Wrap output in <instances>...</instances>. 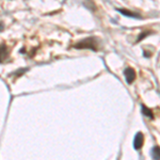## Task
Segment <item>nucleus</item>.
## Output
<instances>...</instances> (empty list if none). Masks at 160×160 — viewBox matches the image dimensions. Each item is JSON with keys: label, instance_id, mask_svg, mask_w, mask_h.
Listing matches in <instances>:
<instances>
[{"label": "nucleus", "instance_id": "1", "mask_svg": "<svg viewBox=\"0 0 160 160\" xmlns=\"http://www.w3.org/2000/svg\"><path fill=\"white\" fill-rule=\"evenodd\" d=\"M75 47L78 49L90 48V49H93V50H96V41H95L94 38H86V40L79 42L77 45H75Z\"/></svg>", "mask_w": 160, "mask_h": 160}, {"label": "nucleus", "instance_id": "2", "mask_svg": "<svg viewBox=\"0 0 160 160\" xmlns=\"http://www.w3.org/2000/svg\"><path fill=\"white\" fill-rule=\"evenodd\" d=\"M124 75L126 77V81L127 83H132V82L136 80V77H137V74H136V71L131 67H127V69H125L124 72Z\"/></svg>", "mask_w": 160, "mask_h": 160}, {"label": "nucleus", "instance_id": "3", "mask_svg": "<svg viewBox=\"0 0 160 160\" xmlns=\"http://www.w3.org/2000/svg\"><path fill=\"white\" fill-rule=\"evenodd\" d=\"M143 143H144V137H143L142 132H138L136 135L135 141H133V146H135L136 150H140V148L143 146Z\"/></svg>", "mask_w": 160, "mask_h": 160}, {"label": "nucleus", "instance_id": "4", "mask_svg": "<svg viewBox=\"0 0 160 160\" xmlns=\"http://www.w3.org/2000/svg\"><path fill=\"white\" fill-rule=\"evenodd\" d=\"M8 56V48L5 45H0V61H2L3 59L7 58Z\"/></svg>", "mask_w": 160, "mask_h": 160}, {"label": "nucleus", "instance_id": "5", "mask_svg": "<svg viewBox=\"0 0 160 160\" xmlns=\"http://www.w3.org/2000/svg\"><path fill=\"white\" fill-rule=\"evenodd\" d=\"M119 13H122V14H124V15H126V16H129V17H140L138 14H136V13H132V12H130V11H126V10H124V9H119Z\"/></svg>", "mask_w": 160, "mask_h": 160}, {"label": "nucleus", "instance_id": "6", "mask_svg": "<svg viewBox=\"0 0 160 160\" xmlns=\"http://www.w3.org/2000/svg\"><path fill=\"white\" fill-rule=\"evenodd\" d=\"M153 158L155 160H160V147L155 146L153 148Z\"/></svg>", "mask_w": 160, "mask_h": 160}, {"label": "nucleus", "instance_id": "7", "mask_svg": "<svg viewBox=\"0 0 160 160\" xmlns=\"http://www.w3.org/2000/svg\"><path fill=\"white\" fill-rule=\"evenodd\" d=\"M142 111H143V114L146 115V116L150 117V119H153V117H154V114H153L152 110L148 109L147 107H145L144 105H142Z\"/></svg>", "mask_w": 160, "mask_h": 160}, {"label": "nucleus", "instance_id": "8", "mask_svg": "<svg viewBox=\"0 0 160 160\" xmlns=\"http://www.w3.org/2000/svg\"><path fill=\"white\" fill-rule=\"evenodd\" d=\"M146 34H147V32L142 33V34H141V36H139V38H138V41H141V40H142V38H144V36H146Z\"/></svg>", "mask_w": 160, "mask_h": 160}, {"label": "nucleus", "instance_id": "9", "mask_svg": "<svg viewBox=\"0 0 160 160\" xmlns=\"http://www.w3.org/2000/svg\"><path fill=\"white\" fill-rule=\"evenodd\" d=\"M2 29H3V25L2 24H0V30H2Z\"/></svg>", "mask_w": 160, "mask_h": 160}]
</instances>
